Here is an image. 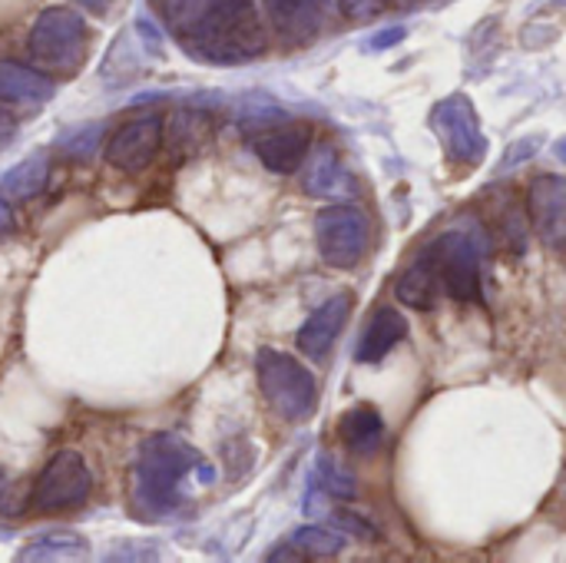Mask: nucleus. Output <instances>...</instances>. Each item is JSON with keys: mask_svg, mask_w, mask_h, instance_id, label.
Returning a JSON list of instances; mask_svg holds the SVG:
<instances>
[{"mask_svg": "<svg viewBox=\"0 0 566 563\" xmlns=\"http://www.w3.org/2000/svg\"><path fill=\"white\" fill-rule=\"evenodd\" d=\"M196 484H212V468L176 435L143 441L129 475V508L139 521H166L182 511Z\"/></svg>", "mask_w": 566, "mask_h": 563, "instance_id": "nucleus-1", "label": "nucleus"}, {"mask_svg": "<svg viewBox=\"0 0 566 563\" xmlns=\"http://www.w3.org/2000/svg\"><path fill=\"white\" fill-rule=\"evenodd\" d=\"M176 37L206 63H249L265 53V30L252 0H202Z\"/></svg>", "mask_w": 566, "mask_h": 563, "instance_id": "nucleus-2", "label": "nucleus"}, {"mask_svg": "<svg viewBox=\"0 0 566 563\" xmlns=\"http://www.w3.org/2000/svg\"><path fill=\"white\" fill-rule=\"evenodd\" d=\"M255 375H259L262 398L269 402V408L282 421H305V418L315 415V408H318V382L302 362H295L285 352L262 348L255 355Z\"/></svg>", "mask_w": 566, "mask_h": 563, "instance_id": "nucleus-3", "label": "nucleus"}, {"mask_svg": "<svg viewBox=\"0 0 566 563\" xmlns=\"http://www.w3.org/2000/svg\"><path fill=\"white\" fill-rule=\"evenodd\" d=\"M27 43L40 66L73 73L86 56V23L70 7H46L36 17Z\"/></svg>", "mask_w": 566, "mask_h": 563, "instance_id": "nucleus-4", "label": "nucleus"}, {"mask_svg": "<svg viewBox=\"0 0 566 563\" xmlns=\"http://www.w3.org/2000/svg\"><path fill=\"white\" fill-rule=\"evenodd\" d=\"M315 239L325 265L355 269L371 249V219L352 202H332L315 216Z\"/></svg>", "mask_w": 566, "mask_h": 563, "instance_id": "nucleus-5", "label": "nucleus"}, {"mask_svg": "<svg viewBox=\"0 0 566 563\" xmlns=\"http://www.w3.org/2000/svg\"><path fill=\"white\" fill-rule=\"evenodd\" d=\"M431 129L444 149V156L454 166L474 169L484 163L488 156V136L481 129V116L474 110V103L464 93L444 96L441 103H434L431 110Z\"/></svg>", "mask_w": 566, "mask_h": 563, "instance_id": "nucleus-6", "label": "nucleus"}, {"mask_svg": "<svg viewBox=\"0 0 566 563\" xmlns=\"http://www.w3.org/2000/svg\"><path fill=\"white\" fill-rule=\"evenodd\" d=\"M90 491H93V475H90L83 455L63 448L46 461V468L33 481L30 501L43 514H63V511L86 504Z\"/></svg>", "mask_w": 566, "mask_h": 563, "instance_id": "nucleus-7", "label": "nucleus"}, {"mask_svg": "<svg viewBox=\"0 0 566 563\" xmlns=\"http://www.w3.org/2000/svg\"><path fill=\"white\" fill-rule=\"evenodd\" d=\"M441 289L458 302H481V252L468 232H444L428 246Z\"/></svg>", "mask_w": 566, "mask_h": 563, "instance_id": "nucleus-8", "label": "nucleus"}, {"mask_svg": "<svg viewBox=\"0 0 566 563\" xmlns=\"http://www.w3.org/2000/svg\"><path fill=\"white\" fill-rule=\"evenodd\" d=\"M249 146L252 153L262 159L265 169L289 176L295 169H302L305 156L312 153V126L308 123H275V126H262L255 133H249Z\"/></svg>", "mask_w": 566, "mask_h": 563, "instance_id": "nucleus-9", "label": "nucleus"}, {"mask_svg": "<svg viewBox=\"0 0 566 563\" xmlns=\"http://www.w3.org/2000/svg\"><path fill=\"white\" fill-rule=\"evenodd\" d=\"M163 149V119L159 116H139L123 123L109 139H106V163L116 166L119 173H143L153 166V159Z\"/></svg>", "mask_w": 566, "mask_h": 563, "instance_id": "nucleus-10", "label": "nucleus"}, {"mask_svg": "<svg viewBox=\"0 0 566 563\" xmlns=\"http://www.w3.org/2000/svg\"><path fill=\"white\" fill-rule=\"evenodd\" d=\"M531 226L541 242L554 252H566V179L554 173H541L527 189Z\"/></svg>", "mask_w": 566, "mask_h": 563, "instance_id": "nucleus-11", "label": "nucleus"}, {"mask_svg": "<svg viewBox=\"0 0 566 563\" xmlns=\"http://www.w3.org/2000/svg\"><path fill=\"white\" fill-rule=\"evenodd\" d=\"M352 305H355L352 292H338V295H332L328 302H322L305 319V325L295 335V342H298V348H302L305 358H312V362L328 358L332 345L338 342V335H342V329H345V322L352 315Z\"/></svg>", "mask_w": 566, "mask_h": 563, "instance_id": "nucleus-12", "label": "nucleus"}, {"mask_svg": "<svg viewBox=\"0 0 566 563\" xmlns=\"http://www.w3.org/2000/svg\"><path fill=\"white\" fill-rule=\"evenodd\" d=\"M262 10L279 40L302 46L322 30L325 0H262Z\"/></svg>", "mask_w": 566, "mask_h": 563, "instance_id": "nucleus-13", "label": "nucleus"}, {"mask_svg": "<svg viewBox=\"0 0 566 563\" xmlns=\"http://www.w3.org/2000/svg\"><path fill=\"white\" fill-rule=\"evenodd\" d=\"M527 219L531 212L521 206L517 192L511 189H494L488 202V226L494 232V242L507 256H524L527 249Z\"/></svg>", "mask_w": 566, "mask_h": 563, "instance_id": "nucleus-14", "label": "nucleus"}, {"mask_svg": "<svg viewBox=\"0 0 566 563\" xmlns=\"http://www.w3.org/2000/svg\"><path fill=\"white\" fill-rule=\"evenodd\" d=\"M405 338H408V319H405L398 309L381 305V309L368 319V325H365V332H361V338H358L355 362H358V365H378V362L388 358Z\"/></svg>", "mask_w": 566, "mask_h": 563, "instance_id": "nucleus-15", "label": "nucleus"}, {"mask_svg": "<svg viewBox=\"0 0 566 563\" xmlns=\"http://www.w3.org/2000/svg\"><path fill=\"white\" fill-rule=\"evenodd\" d=\"M56 93L53 80L43 76L40 70L17 63V60H0V103L13 106H43Z\"/></svg>", "mask_w": 566, "mask_h": 563, "instance_id": "nucleus-16", "label": "nucleus"}, {"mask_svg": "<svg viewBox=\"0 0 566 563\" xmlns=\"http://www.w3.org/2000/svg\"><path fill=\"white\" fill-rule=\"evenodd\" d=\"M302 186L308 196H318V199H335V196H345L352 189V176L342 166V156L335 153V146L325 143L312 153L305 176H302Z\"/></svg>", "mask_w": 566, "mask_h": 563, "instance_id": "nucleus-17", "label": "nucleus"}, {"mask_svg": "<svg viewBox=\"0 0 566 563\" xmlns=\"http://www.w3.org/2000/svg\"><path fill=\"white\" fill-rule=\"evenodd\" d=\"M438 292H441V279H438L434 262H431V256H428V249H424V252H418V259L398 275L395 295H398V302H405L408 309L428 312V309L434 305Z\"/></svg>", "mask_w": 566, "mask_h": 563, "instance_id": "nucleus-18", "label": "nucleus"}, {"mask_svg": "<svg viewBox=\"0 0 566 563\" xmlns=\"http://www.w3.org/2000/svg\"><path fill=\"white\" fill-rule=\"evenodd\" d=\"M338 438L355 455H375L381 448V441H385V421H381V415L375 408L358 405V408H352V411L342 415Z\"/></svg>", "mask_w": 566, "mask_h": 563, "instance_id": "nucleus-19", "label": "nucleus"}, {"mask_svg": "<svg viewBox=\"0 0 566 563\" xmlns=\"http://www.w3.org/2000/svg\"><path fill=\"white\" fill-rule=\"evenodd\" d=\"M46 183H50V159L43 153H33L3 173L0 196H7L13 202H27V199L40 196L46 189Z\"/></svg>", "mask_w": 566, "mask_h": 563, "instance_id": "nucleus-20", "label": "nucleus"}, {"mask_svg": "<svg viewBox=\"0 0 566 563\" xmlns=\"http://www.w3.org/2000/svg\"><path fill=\"white\" fill-rule=\"evenodd\" d=\"M86 554H90L86 538L73 531H46V534L30 538L17 557L20 561H83Z\"/></svg>", "mask_w": 566, "mask_h": 563, "instance_id": "nucleus-21", "label": "nucleus"}, {"mask_svg": "<svg viewBox=\"0 0 566 563\" xmlns=\"http://www.w3.org/2000/svg\"><path fill=\"white\" fill-rule=\"evenodd\" d=\"M289 544L295 548V554L305 561V557H338L345 551V538L328 531V528H298Z\"/></svg>", "mask_w": 566, "mask_h": 563, "instance_id": "nucleus-22", "label": "nucleus"}, {"mask_svg": "<svg viewBox=\"0 0 566 563\" xmlns=\"http://www.w3.org/2000/svg\"><path fill=\"white\" fill-rule=\"evenodd\" d=\"M318 478H322V488L325 494H335V498H355L358 491V481L352 475L342 471V465L332 458V455H318Z\"/></svg>", "mask_w": 566, "mask_h": 563, "instance_id": "nucleus-23", "label": "nucleus"}, {"mask_svg": "<svg viewBox=\"0 0 566 563\" xmlns=\"http://www.w3.org/2000/svg\"><path fill=\"white\" fill-rule=\"evenodd\" d=\"M99 139H103V129H99V126H83V129L63 136V139H60V149H63V156H70V159H90V156L99 149Z\"/></svg>", "mask_w": 566, "mask_h": 563, "instance_id": "nucleus-24", "label": "nucleus"}, {"mask_svg": "<svg viewBox=\"0 0 566 563\" xmlns=\"http://www.w3.org/2000/svg\"><path fill=\"white\" fill-rule=\"evenodd\" d=\"M199 3H202V0H153V7L163 13V20H166L176 33L196 17Z\"/></svg>", "mask_w": 566, "mask_h": 563, "instance_id": "nucleus-25", "label": "nucleus"}, {"mask_svg": "<svg viewBox=\"0 0 566 563\" xmlns=\"http://www.w3.org/2000/svg\"><path fill=\"white\" fill-rule=\"evenodd\" d=\"M335 524H338L342 531L361 538V541H375V538H378V531H375L371 524H365V518H358V514H352V511H335Z\"/></svg>", "mask_w": 566, "mask_h": 563, "instance_id": "nucleus-26", "label": "nucleus"}, {"mask_svg": "<svg viewBox=\"0 0 566 563\" xmlns=\"http://www.w3.org/2000/svg\"><path fill=\"white\" fill-rule=\"evenodd\" d=\"M335 3L348 20H368V17H375L381 10L385 0H335Z\"/></svg>", "mask_w": 566, "mask_h": 563, "instance_id": "nucleus-27", "label": "nucleus"}, {"mask_svg": "<svg viewBox=\"0 0 566 563\" xmlns=\"http://www.w3.org/2000/svg\"><path fill=\"white\" fill-rule=\"evenodd\" d=\"M405 37H408V30H405V27H385V30H378L375 37H368V50H371V53H378V50H391V46H398Z\"/></svg>", "mask_w": 566, "mask_h": 563, "instance_id": "nucleus-28", "label": "nucleus"}, {"mask_svg": "<svg viewBox=\"0 0 566 563\" xmlns=\"http://www.w3.org/2000/svg\"><path fill=\"white\" fill-rule=\"evenodd\" d=\"M13 229H17V216H13V206L7 202V196H0V242H3L7 236H13Z\"/></svg>", "mask_w": 566, "mask_h": 563, "instance_id": "nucleus-29", "label": "nucleus"}, {"mask_svg": "<svg viewBox=\"0 0 566 563\" xmlns=\"http://www.w3.org/2000/svg\"><path fill=\"white\" fill-rule=\"evenodd\" d=\"M10 136H13V116H7V113L0 110V146H3Z\"/></svg>", "mask_w": 566, "mask_h": 563, "instance_id": "nucleus-30", "label": "nucleus"}, {"mask_svg": "<svg viewBox=\"0 0 566 563\" xmlns=\"http://www.w3.org/2000/svg\"><path fill=\"white\" fill-rule=\"evenodd\" d=\"M76 3H83V7H86V10H93V13H103L109 0H76Z\"/></svg>", "mask_w": 566, "mask_h": 563, "instance_id": "nucleus-31", "label": "nucleus"}, {"mask_svg": "<svg viewBox=\"0 0 566 563\" xmlns=\"http://www.w3.org/2000/svg\"><path fill=\"white\" fill-rule=\"evenodd\" d=\"M391 3H395V7H418L421 0H391Z\"/></svg>", "mask_w": 566, "mask_h": 563, "instance_id": "nucleus-32", "label": "nucleus"}, {"mask_svg": "<svg viewBox=\"0 0 566 563\" xmlns=\"http://www.w3.org/2000/svg\"><path fill=\"white\" fill-rule=\"evenodd\" d=\"M557 156H560V159H564V163H566V136H564V139H560V143H557Z\"/></svg>", "mask_w": 566, "mask_h": 563, "instance_id": "nucleus-33", "label": "nucleus"}]
</instances>
